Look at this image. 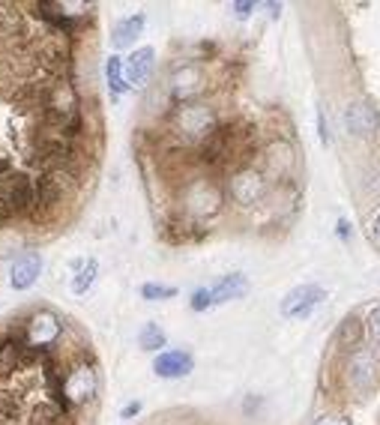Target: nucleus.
Masks as SVG:
<instances>
[{"instance_id": "nucleus-1", "label": "nucleus", "mask_w": 380, "mask_h": 425, "mask_svg": "<svg viewBox=\"0 0 380 425\" xmlns=\"http://www.w3.org/2000/svg\"><path fill=\"white\" fill-rule=\"evenodd\" d=\"M171 126L180 138L192 141L195 147L201 141H207L213 132L218 129V114L207 105V102H183L171 114Z\"/></svg>"}, {"instance_id": "nucleus-2", "label": "nucleus", "mask_w": 380, "mask_h": 425, "mask_svg": "<svg viewBox=\"0 0 380 425\" xmlns=\"http://www.w3.org/2000/svg\"><path fill=\"white\" fill-rule=\"evenodd\" d=\"M99 392V372L93 362H75L72 369L63 374V384H60V395H57V402L63 407H81L87 402H93Z\"/></svg>"}, {"instance_id": "nucleus-3", "label": "nucleus", "mask_w": 380, "mask_h": 425, "mask_svg": "<svg viewBox=\"0 0 380 425\" xmlns=\"http://www.w3.org/2000/svg\"><path fill=\"white\" fill-rule=\"evenodd\" d=\"M267 192H270V180H267V174L258 168H240V171H233L228 180V195L233 204H240V207H258V204L267 198Z\"/></svg>"}, {"instance_id": "nucleus-4", "label": "nucleus", "mask_w": 380, "mask_h": 425, "mask_svg": "<svg viewBox=\"0 0 380 425\" xmlns=\"http://www.w3.org/2000/svg\"><path fill=\"white\" fill-rule=\"evenodd\" d=\"M24 342L36 347V350H51L63 335V320L57 318L51 309H36L31 312V318L21 324Z\"/></svg>"}, {"instance_id": "nucleus-5", "label": "nucleus", "mask_w": 380, "mask_h": 425, "mask_svg": "<svg viewBox=\"0 0 380 425\" xmlns=\"http://www.w3.org/2000/svg\"><path fill=\"white\" fill-rule=\"evenodd\" d=\"M342 387L354 395L371 392L374 387V357L369 350H347L342 360Z\"/></svg>"}, {"instance_id": "nucleus-6", "label": "nucleus", "mask_w": 380, "mask_h": 425, "mask_svg": "<svg viewBox=\"0 0 380 425\" xmlns=\"http://www.w3.org/2000/svg\"><path fill=\"white\" fill-rule=\"evenodd\" d=\"M297 168V150L290 147V141L285 135H273L264 147V174L267 180L285 183L290 180V174Z\"/></svg>"}, {"instance_id": "nucleus-7", "label": "nucleus", "mask_w": 380, "mask_h": 425, "mask_svg": "<svg viewBox=\"0 0 380 425\" xmlns=\"http://www.w3.org/2000/svg\"><path fill=\"white\" fill-rule=\"evenodd\" d=\"M183 207L192 219H204V216H213L222 207V189L210 180H195L186 186L183 192Z\"/></svg>"}, {"instance_id": "nucleus-8", "label": "nucleus", "mask_w": 380, "mask_h": 425, "mask_svg": "<svg viewBox=\"0 0 380 425\" xmlns=\"http://www.w3.org/2000/svg\"><path fill=\"white\" fill-rule=\"evenodd\" d=\"M201 87H204V72L195 63L177 66L171 72V78H168V90H171L174 99H180V105H183V102H192V96L201 93Z\"/></svg>"}, {"instance_id": "nucleus-9", "label": "nucleus", "mask_w": 380, "mask_h": 425, "mask_svg": "<svg viewBox=\"0 0 380 425\" xmlns=\"http://www.w3.org/2000/svg\"><path fill=\"white\" fill-rule=\"evenodd\" d=\"M327 300V290L320 285H300L282 300V315L285 318H305L317 303Z\"/></svg>"}, {"instance_id": "nucleus-10", "label": "nucleus", "mask_w": 380, "mask_h": 425, "mask_svg": "<svg viewBox=\"0 0 380 425\" xmlns=\"http://www.w3.org/2000/svg\"><path fill=\"white\" fill-rule=\"evenodd\" d=\"M42 273V258L36 252H24L21 258L12 261V270H9V285L16 290H27L36 285V278Z\"/></svg>"}, {"instance_id": "nucleus-11", "label": "nucleus", "mask_w": 380, "mask_h": 425, "mask_svg": "<svg viewBox=\"0 0 380 425\" xmlns=\"http://www.w3.org/2000/svg\"><path fill=\"white\" fill-rule=\"evenodd\" d=\"M192 354L189 350H165V354H159L156 362H153V372L159 377H186L192 372Z\"/></svg>"}, {"instance_id": "nucleus-12", "label": "nucleus", "mask_w": 380, "mask_h": 425, "mask_svg": "<svg viewBox=\"0 0 380 425\" xmlns=\"http://www.w3.org/2000/svg\"><path fill=\"white\" fill-rule=\"evenodd\" d=\"M153 66H156V51L153 48L132 51V57L126 61V81L132 87H144L153 75Z\"/></svg>"}, {"instance_id": "nucleus-13", "label": "nucleus", "mask_w": 380, "mask_h": 425, "mask_svg": "<svg viewBox=\"0 0 380 425\" xmlns=\"http://www.w3.org/2000/svg\"><path fill=\"white\" fill-rule=\"evenodd\" d=\"M344 120H347V129L354 132V135H362V132H374V129H377V114H374V108L359 105V102L344 111Z\"/></svg>"}, {"instance_id": "nucleus-14", "label": "nucleus", "mask_w": 380, "mask_h": 425, "mask_svg": "<svg viewBox=\"0 0 380 425\" xmlns=\"http://www.w3.org/2000/svg\"><path fill=\"white\" fill-rule=\"evenodd\" d=\"M248 290V278L243 273H231V276H222V282L213 288V300L216 303H228V300H237Z\"/></svg>"}, {"instance_id": "nucleus-15", "label": "nucleus", "mask_w": 380, "mask_h": 425, "mask_svg": "<svg viewBox=\"0 0 380 425\" xmlns=\"http://www.w3.org/2000/svg\"><path fill=\"white\" fill-rule=\"evenodd\" d=\"M339 347H344V354L347 350H357L359 345H362V320H359V315L354 312V315H347L344 320H342V327H339Z\"/></svg>"}, {"instance_id": "nucleus-16", "label": "nucleus", "mask_w": 380, "mask_h": 425, "mask_svg": "<svg viewBox=\"0 0 380 425\" xmlns=\"http://www.w3.org/2000/svg\"><path fill=\"white\" fill-rule=\"evenodd\" d=\"M144 21H147V19H144L141 12H138V16H129V19H123L120 24L114 27V46H117V48L132 46V42H135V36L144 31Z\"/></svg>"}, {"instance_id": "nucleus-17", "label": "nucleus", "mask_w": 380, "mask_h": 425, "mask_svg": "<svg viewBox=\"0 0 380 425\" xmlns=\"http://www.w3.org/2000/svg\"><path fill=\"white\" fill-rule=\"evenodd\" d=\"M96 273H99V263H96L93 258H87L81 267H78L75 278H72V290H75V294H87V290H90V285L96 282Z\"/></svg>"}, {"instance_id": "nucleus-18", "label": "nucleus", "mask_w": 380, "mask_h": 425, "mask_svg": "<svg viewBox=\"0 0 380 425\" xmlns=\"http://www.w3.org/2000/svg\"><path fill=\"white\" fill-rule=\"evenodd\" d=\"M123 61L120 57H108V63H105V78H108V87H111V93L114 96H120V93H126V87H129V81L123 78Z\"/></svg>"}, {"instance_id": "nucleus-19", "label": "nucleus", "mask_w": 380, "mask_h": 425, "mask_svg": "<svg viewBox=\"0 0 380 425\" xmlns=\"http://www.w3.org/2000/svg\"><path fill=\"white\" fill-rule=\"evenodd\" d=\"M138 345L144 350H159V347H165V332L159 324H144V330L138 332Z\"/></svg>"}, {"instance_id": "nucleus-20", "label": "nucleus", "mask_w": 380, "mask_h": 425, "mask_svg": "<svg viewBox=\"0 0 380 425\" xmlns=\"http://www.w3.org/2000/svg\"><path fill=\"white\" fill-rule=\"evenodd\" d=\"M141 297H144V300H171V297H177V288L147 282V285L141 288Z\"/></svg>"}, {"instance_id": "nucleus-21", "label": "nucleus", "mask_w": 380, "mask_h": 425, "mask_svg": "<svg viewBox=\"0 0 380 425\" xmlns=\"http://www.w3.org/2000/svg\"><path fill=\"white\" fill-rule=\"evenodd\" d=\"M213 303H216V300H213V288H198L195 294H192V300H189L192 312H207Z\"/></svg>"}, {"instance_id": "nucleus-22", "label": "nucleus", "mask_w": 380, "mask_h": 425, "mask_svg": "<svg viewBox=\"0 0 380 425\" xmlns=\"http://www.w3.org/2000/svg\"><path fill=\"white\" fill-rule=\"evenodd\" d=\"M365 330H369V339L380 347V305L369 315V320H365Z\"/></svg>"}, {"instance_id": "nucleus-23", "label": "nucleus", "mask_w": 380, "mask_h": 425, "mask_svg": "<svg viewBox=\"0 0 380 425\" xmlns=\"http://www.w3.org/2000/svg\"><path fill=\"white\" fill-rule=\"evenodd\" d=\"M312 425H350V419H344V416H320Z\"/></svg>"}, {"instance_id": "nucleus-24", "label": "nucleus", "mask_w": 380, "mask_h": 425, "mask_svg": "<svg viewBox=\"0 0 380 425\" xmlns=\"http://www.w3.org/2000/svg\"><path fill=\"white\" fill-rule=\"evenodd\" d=\"M252 9H255V4H233V12H237V19H248V16H252Z\"/></svg>"}, {"instance_id": "nucleus-25", "label": "nucleus", "mask_w": 380, "mask_h": 425, "mask_svg": "<svg viewBox=\"0 0 380 425\" xmlns=\"http://www.w3.org/2000/svg\"><path fill=\"white\" fill-rule=\"evenodd\" d=\"M138 410H141V402H129V404L123 407V419H132Z\"/></svg>"}, {"instance_id": "nucleus-26", "label": "nucleus", "mask_w": 380, "mask_h": 425, "mask_svg": "<svg viewBox=\"0 0 380 425\" xmlns=\"http://www.w3.org/2000/svg\"><path fill=\"white\" fill-rule=\"evenodd\" d=\"M374 234H377V240H380V219H377V225H374Z\"/></svg>"}]
</instances>
